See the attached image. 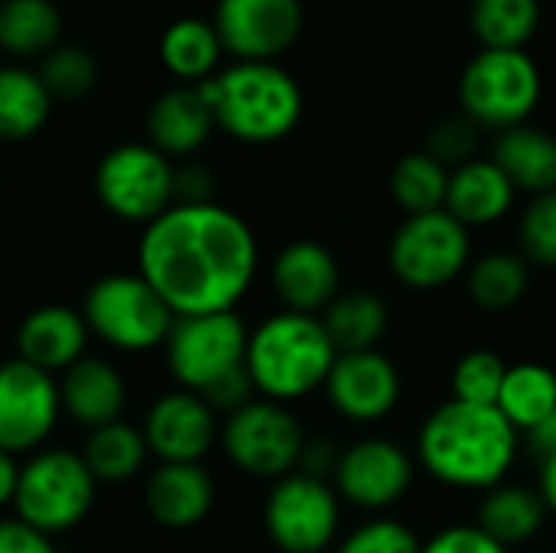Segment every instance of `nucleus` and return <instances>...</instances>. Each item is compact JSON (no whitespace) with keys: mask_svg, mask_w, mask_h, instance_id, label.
<instances>
[{"mask_svg":"<svg viewBox=\"0 0 556 553\" xmlns=\"http://www.w3.org/2000/svg\"><path fill=\"white\" fill-rule=\"evenodd\" d=\"M257 261L251 225L218 202H176L137 244V274L176 316L235 313L257 277Z\"/></svg>","mask_w":556,"mask_h":553,"instance_id":"f257e3e1","label":"nucleus"},{"mask_svg":"<svg viewBox=\"0 0 556 553\" xmlns=\"http://www.w3.org/2000/svg\"><path fill=\"white\" fill-rule=\"evenodd\" d=\"M521 453V433L498 407L446 401L424 420L417 433V463L446 489L489 492L508 482Z\"/></svg>","mask_w":556,"mask_h":553,"instance_id":"f03ea898","label":"nucleus"},{"mask_svg":"<svg viewBox=\"0 0 556 553\" xmlns=\"http://www.w3.org/2000/svg\"><path fill=\"white\" fill-rule=\"evenodd\" d=\"M336 359L339 349L319 316L280 310L251 329L244 368L257 398L290 407L326 388Z\"/></svg>","mask_w":556,"mask_h":553,"instance_id":"7ed1b4c3","label":"nucleus"},{"mask_svg":"<svg viewBox=\"0 0 556 553\" xmlns=\"http://www.w3.org/2000/svg\"><path fill=\"white\" fill-rule=\"evenodd\" d=\"M199 91L215 114V127L244 143L283 140L303 117L296 78L274 62H235L199 81Z\"/></svg>","mask_w":556,"mask_h":553,"instance_id":"20e7f679","label":"nucleus"},{"mask_svg":"<svg viewBox=\"0 0 556 553\" xmlns=\"http://www.w3.org/2000/svg\"><path fill=\"white\" fill-rule=\"evenodd\" d=\"M81 316L91 336L130 355L163 349L176 323V313L143 274H108L94 280L85 293Z\"/></svg>","mask_w":556,"mask_h":553,"instance_id":"39448f33","label":"nucleus"},{"mask_svg":"<svg viewBox=\"0 0 556 553\" xmlns=\"http://www.w3.org/2000/svg\"><path fill=\"white\" fill-rule=\"evenodd\" d=\"M98 495V479L91 476L81 453L72 450H39L20 466L16 486V518L36 531L55 538L78 528Z\"/></svg>","mask_w":556,"mask_h":553,"instance_id":"423d86ee","label":"nucleus"},{"mask_svg":"<svg viewBox=\"0 0 556 553\" xmlns=\"http://www.w3.org/2000/svg\"><path fill=\"white\" fill-rule=\"evenodd\" d=\"M544 81L538 62L525 49H489L482 46L459 78L463 114L479 127L508 130L528 124L541 101Z\"/></svg>","mask_w":556,"mask_h":553,"instance_id":"0eeeda50","label":"nucleus"},{"mask_svg":"<svg viewBox=\"0 0 556 553\" xmlns=\"http://www.w3.org/2000/svg\"><path fill=\"white\" fill-rule=\"evenodd\" d=\"M472 264V238L446 209L404 215L388 244L391 274L410 290H443L466 277Z\"/></svg>","mask_w":556,"mask_h":553,"instance_id":"6e6552de","label":"nucleus"},{"mask_svg":"<svg viewBox=\"0 0 556 553\" xmlns=\"http://www.w3.org/2000/svg\"><path fill=\"white\" fill-rule=\"evenodd\" d=\"M225 456L254 479L277 482L300 469L306 430L287 404L254 398L222 424Z\"/></svg>","mask_w":556,"mask_h":553,"instance_id":"1a4fd4ad","label":"nucleus"},{"mask_svg":"<svg viewBox=\"0 0 556 553\" xmlns=\"http://www.w3.org/2000/svg\"><path fill=\"white\" fill-rule=\"evenodd\" d=\"M101 205L130 225H150L176 205V166L150 143H121L94 169Z\"/></svg>","mask_w":556,"mask_h":553,"instance_id":"9d476101","label":"nucleus"},{"mask_svg":"<svg viewBox=\"0 0 556 553\" xmlns=\"http://www.w3.org/2000/svg\"><path fill=\"white\" fill-rule=\"evenodd\" d=\"M342 525V499L329 479L290 473L264 502V528L280 553H329Z\"/></svg>","mask_w":556,"mask_h":553,"instance_id":"9b49d317","label":"nucleus"},{"mask_svg":"<svg viewBox=\"0 0 556 553\" xmlns=\"http://www.w3.org/2000/svg\"><path fill=\"white\" fill-rule=\"evenodd\" d=\"M251 329L238 313L176 316L163 355L166 368L182 391L205 394L225 375L244 368Z\"/></svg>","mask_w":556,"mask_h":553,"instance_id":"f8f14e48","label":"nucleus"},{"mask_svg":"<svg viewBox=\"0 0 556 553\" xmlns=\"http://www.w3.org/2000/svg\"><path fill=\"white\" fill-rule=\"evenodd\" d=\"M62 417L59 378L10 359L0 365V450L33 456L46 447Z\"/></svg>","mask_w":556,"mask_h":553,"instance_id":"ddd939ff","label":"nucleus"},{"mask_svg":"<svg viewBox=\"0 0 556 553\" xmlns=\"http://www.w3.org/2000/svg\"><path fill=\"white\" fill-rule=\"evenodd\" d=\"M417 476L414 456L391 437H362L342 450L332 486L352 508L381 515L404 502Z\"/></svg>","mask_w":556,"mask_h":553,"instance_id":"4468645a","label":"nucleus"},{"mask_svg":"<svg viewBox=\"0 0 556 553\" xmlns=\"http://www.w3.org/2000/svg\"><path fill=\"white\" fill-rule=\"evenodd\" d=\"M215 33L238 62H274L303 29L300 0H218Z\"/></svg>","mask_w":556,"mask_h":553,"instance_id":"2eb2a0df","label":"nucleus"},{"mask_svg":"<svg viewBox=\"0 0 556 553\" xmlns=\"http://www.w3.org/2000/svg\"><path fill=\"white\" fill-rule=\"evenodd\" d=\"M401 372L381 349L342 352L326 381L332 411L352 424H378L391 417L401 404Z\"/></svg>","mask_w":556,"mask_h":553,"instance_id":"dca6fc26","label":"nucleus"},{"mask_svg":"<svg viewBox=\"0 0 556 553\" xmlns=\"http://www.w3.org/2000/svg\"><path fill=\"white\" fill-rule=\"evenodd\" d=\"M140 430L147 437L150 456L160 463H202L222 433L218 414L205 404V398L182 388L160 394L150 404Z\"/></svg>","mask_w":556,"mask_h":553,"instance_id":"f3484780","label":"nucleus"},{"mask_svg":"<svg viewBox=\"0 0 556 553\" xmlns=\"http://www.w3.org/2000/svg\"><path fill=\"white\" fill-rule=\"evenodd\" d=\"M270 284L283 310L323 316L342 293V271L326 244L300 238L277 251L270 264Z\"/></svg>","mask_w":556,"mask_h":553,"instance_id":"a211bd4d","label":"nucleus"},{"mask_svg":"<svg viewBox=\"0 0 556 553\" xmlns=\"http://www.w3.org/2000/svg\"><path fill=\"white\" fill-rule=\"evenodd\" d=\"M88 339L91 332L81 310H72L65 303H46L23 316L16 329V359L49 375H62L88 355Z\"/></svg>","mask_w":556,"mask_h":553,"instance_id":"6ab92c4d","label":"nucleus"},{"mask_svg":"<svg viewBox=\"0 0 556 553\" xmlns=\"http://www.w3.org/2000/svg\"><path fill=\"white\" fill-rule=\"evenodd\" d=\"M143 505L166 531H189L215 508V482L202 463H160L147 486Z\"/></svg>","mask_w":556,"mask_h":553,"instance_id":"aec40b11","label":"nucleus"},{"mask_svg":"<svg viewBox=\"0 0 556 553\" xmlns=\"http://www.w3.org/2000/svg\"><path fill=\"white\" fill-rule=\"evenodd\" d=\"M59 398H62V414H68L75 424H81L91 433L98 427L124 420L127 381L111 362L85 355L81 362H75L68 372L59 375Z\"/></svg>","mask_w":556,"mask_h":553,"instance_id":"412c9836","label":"nucleus"},{"mask_svg":"<svg viewBox=\"0 0 556 553\" xmlns=\"http://www.w3.org/2000/svg\"><path fill=\"white\" fill-rule=\"evenodd\" d=\"M215 130V114L199 85H176L163 91L147 114V143L163 156H192Z\"/></svg>","mask_w":556,"mask_h":553,"instance_id":"4be33fe9","label":"nucleus"},{"mask_svg":"<svg viewBox=\"0 0 556 553\" xmlns=\"http://www.w3.org/2000/svg\"><path fill=\"white\" fill-rule=\"evenodd\" d=\"M518 189L511 179L498 169V163L489 160H469L456 169H450V189H446V212L463 222L466 228H485L502 222L515 205Z\"/></svg>","mask_w":556,"mask_h":553,"instance_id":"5701e85b","label":"nucleus"},{"mask_svg":"<svg viewBox=\"0 0 556 553\" xmlns=\"http://www.w3.org/2000/svg\"><path fill=\"white\" fill-rule=\"evenodd\" d=\"M547 505L538 489L521 482H502L479 499L476 528L485 531L505 551L531 544L547 525Z\"/></svg>","mask_w":556,"mask_h":553,"instance_id":"b1692460","label":"nucleus"},{"mask_svg":"<svg viewBox=\"0 0 556 553\" xmlns=\"http://www.w3.org/2000/svg\"><path fill=\"white\" fill-rule=\"evenodd\" d=\"M492 160L518 192L544 196L556 189V137L544 127L518 124L498 130L492 143Z\"/></svg>","mask_w":556,"mask_h":553,"instance_id":"393cba45","label":"nucleus"},{"mask_svg":"<svg viewBox=\"0 0 556 553\" xmlns=\"http://www.w3.org/2000/svg\"><path fill=\"white\" fill-rule=\"evenodd\" d=\"M329 339L342 352H371L388 336L391 310L371 290H342L332 306L319 316Z\"/></svg>","mask_w":556,"mask_h":553,"instance_id":"a878e982","label":"nucleus"},{"mask_svg":"<svg viewBox=\"0 0 556 553\" xmlns=\"http://www.w3.org/2000/svg\"><path fill=\"white\" fill-rule=\"evenodd\" d=\"M495 407L521 437L531 433L534 427L556 417V372L541 362L508 365Z\"/></svg>","mask_w":556,"mask_h":553,"instance_id":"bb28decb","label":"nucleus"},{"mask_svg":"<svg viewBox=\"0 0 556 553\" xmlns=\"http://www.w3.org/2000/svg\"><path fill=\"white\" fill-rule=\"evenodd\" d=\"M531 287V264L521 251H485L466 271V293L485 313H505L525 300Z\"/></svg>","mask_w":556,"mask_h":553,"instance_id":"cd10ccee","label":"nucleus"},{"mask_svg":"<svg viewBox=\"0 0 556 553\" xmlns=\"http://www.w3.org/2000/svg\"><path fill=\"white\" fill-rule=\"evenodd\" d=\"M222 49L225 46L215 33V23H205L199 16H182L169 23L160 36V62L182 85H199L212 78Z\"/></svg>","mask_w":556,"mask_h":553,"instance_id":"c85d7f7f","label":"nucleus"},{"mask_svg":"<svg viewBox=\"0 0 556 553\" xmlns=\"http://www.w3.org/2000/svg\"><path fill=\"white\" fill-rule=\"evenodd\" d=\"M52 95L36 72L20 65H0V140L16 143L39 134L52 111Z\"/></svg>","mask_w":556,"mask_h":553,"instance_id":"c756f323","label":"nucleus"},{"mask_svg":"<svg viewBox=\"0 0 556 553\" xmlns=\"http://www.w3.org/2000/svg\"><path fill=\"white\" fill-rule=\"evenodd\" d=\"M81 460L88 463L98 486H121V482L134 479L137 473H143V466L150 460V447H147V437L140 427L117 420V424H108V427H98L88 433Z\"/></svg>","mask_w":556,"mask_h":553,"instance_id":"7c9ffc66","label":"nucleus"},{"mask_svg":"<svg viewBox=\"0 0 556 553\" xmlns=\"http://www.w3.org/2000/svg\"><path fill=\"white\" fill-rule=\"evenodd\" d=\"M62 13L52 0H0V49L46 55L59 46Z\"/></svg>","mask_w":556,"mask_h":553,"instance_id":"2f4dec72","label":"nucleus"},{"mask_svg":"<svg viewBox=\"0 0 556 553\" xmlns=\"http://www.w3.org/2000/svg\"><path fill=\"white\" fill-rule=\"evenodd\" d=\"M450 169L427 150L407 153L391 169V199L404 215H424L446 209Z\"/></svg>","mask_w":556,"mask_h":553,"instance_id":"473e14b6","label":"nucleus"},{"mask_svg":"<svg viewBox=\"0 0 556 553\" xmlns=\"http://www.w3.org/2000/svg\"><path fill=\"white\" fill-rule=\"evenodd\" d=\"M472 29L489 49H525L541 23V0H472Z\"/></svg>","mask_w":556,"mask_h":553,"instance_id":"72a5a7b5","label":"nucleus"},{"mask_svg":"<svg viewBox=\"0 0 556 553\" xmlns=\"http://www.w3.org/2000/svg\"><path fill=\"white\" fill-rule=\"evenodd\" d=\"M36 75L52 101H81L98 85V62L81 46H55L42 55Z\"/></svg>","mask_w":556,"mask_h":553,"instance_id":"f704fd0d","label":"nucleus"},{"mask_svg":"<svg viewBox=\"0 0 556 553\" xmlns=\"http://www.w3.org/2000/svg\"><path fill=\"white\" fill-rule=\"evenodd\" d=\"M508 375V362L492 352V349H472L466 352L456 368H453V401H466V404H482V407H495L502 385Z\"/></svg>","mask_w":556,"mask_h":553,"instance_id":"c9c22d12","label":"nucleus"},{"mask_svg":"<svg viewBox=\"0 0 556 553\" xmlns=\"http://www.w3.org/2000/svg\"><path fill=\"white\" fill-rule=\"evenodd\" d=\"M518 241L531 267L556 271V189L528 199L518 222Z\"/></svg>","mask_w":556,"mask_h":553,"instance_id":"e433bc0d","label":"nucleus"},{"mask_svg":"<svg viewBox=\"0 0 556 553\" xmlns=\"http://www.w3.org/2000/svg\"><path fill=\"white\" fill-rule=\"evenodd\" d=\"M424 541L397 518L375 515L371 521L358 525L349 538H342L332 553H420Z\"/></svg>","mask_w":556,"mask_h":553,"instance_id":"4c0bfd02","label":"nucleus"},{"mask_svg":"<svg viewBox=\"0 0 556 553\" xmlns=\"http://www.w3.org/2000/svg\"><path fill=\"white\" fill-rule=\"evenodd\" d=\"M476 147H479V124L466 114L443 117L427 137V153L437 156L446 169L450 166L456 169V166L476 160Z\"/></svg>","mask_w":556,"mask_h":553,"instance_id":"58836bf2","label":"nucleus"},{"mask_svg":"<svg viewBox=\"0 0 556 553\" xmlns=\"http://www.w3.org/2000/svg\"><path fill=\"white\" fill-rule=\"evenodd\" d=\"M420 553H508L476 525H453L437 531Z\"/></svg>","mask_w":556,"mask_h":553,"instance_id":"ea45409f","label":"nucleus"},{"mask_svg":"<svg viewBox=\"0 0 556 553\" xmlns=\"http://www.w3.org/2000/svg\"><path fill=\"white\" fill-rule=\"evenodd\" d=\"M202 398H205V404L215 414H225L228 417V414L241 411L244 404H251L257 398V391H254V381H251L248 368H238V372L225 375L222 381H215Z\"/></svg>","mask_w":556,"mask_h":553,"instance_id":"a19ab883","label":"nucleus"},{"mask_svg":"<svg viewBox=\"0 0 556 553\" xmlns=\"http://www.w3.org/2000/svg\"><path fill=\"white\" fill-rule=\"evenodd\" d=\"M0 553H55V544L49 535L36 531L33 525L20 518L0 521Z\"/></svg>","mask_w":556,"mask_h":553,"instance_id":"79ce46f5","label":"nucleus"},{"mask_svg":"<svg viewBox=\"0 0 556 553\" xmlns=\"http://www.w3.org/2000/svg\"><path fill=\"white\" fill-rule=\"evenodd\" d=\"M339 456L342 450H336L332 440H323V437H306V447H303V460H300V469L296 473H306V476H316V479H329L336 476V466H339Z\"/></svg>","mask_w":556,"mask_h":553,"instance_id":"37998d69","label":"nucleus"},{"mask_svg":"<svg viewBox=\"0 0 556 553\" xmlns=\"http://www.w3.org/2000/svg\"><path fill=\"white\" fill-rule=\"evenodd\" d=\"M176 202L195 205V202H212V176L202 166H182L176 169Z\"/></svg>","mask_w":556,"mask_h":553,"instance_id":"c03bdc74","label":"nucleus"},{"mask_svg":"<svg viewBox=\"0 0 556 553\" xmlns=\"http://www.w3.org/2000/svg\"><path fill=\"white\" fill-rule=\"evenodd\" d=\"M16 486H20V463H16L13 453L0 450V508L3 505H13Z\"/></svg>","mask_w":556,"mask_h":553,"instance_id":"a18cd8bd","label":"nucleus"},{"mask_svg":"<svg viewBox=\"0 0 556 553\" xmlns=\"http://www.w3.org/2000/svg\"><path fill=\"white\" fill-rule=\"evenodd\" d=\"M525 440L531 443V453L544 463L547 456H554L556 453V417H551L547 424H541V427H534L531 433H525Z\"/></svg>","mask_w":556,"mask_h":553,"instance_id":"49530a36","label":"nucleus"},{"mask_svg":"<svg viewBox=\"0 0 556 553\" xmlns=\"http://www.w3.org/2000/svg\"><path fill=\"white\" fill-rule=\"evenodd\" d=\"M538 492H541V499H544L547 512H551V515H556V453L554 456H547V460L541 463Z\"/></svg>","mask_w":556,"mask_h":553,"instance_id":"de8ad7c7","label":"nucleus"},{"mask_svg":"<svg viewBox=\"0 0 556 553\" xmlns=\"http://www.w3.org/2000/svg\"><path fill=\"white\" fill-rule=\"evenodd\" d=\"M329 553H332V551H329Z\"/></svg>","mask_w":556,"mask_h":553,"instance_id":"09e8293b","label":"nucleus"}]
</instances>
